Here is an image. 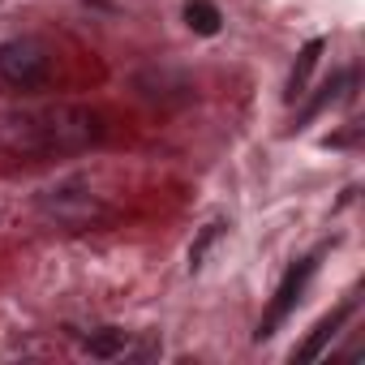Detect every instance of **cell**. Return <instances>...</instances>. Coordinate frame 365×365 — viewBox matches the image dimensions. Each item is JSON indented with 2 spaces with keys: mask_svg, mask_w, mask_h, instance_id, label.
<instances>
[{
  "mask_svg": "<svg viewBox=\"0 0 365 365\" xmlns=\"http://www.w3.org/2000/svg\"><path fill=\"white\" fill-rule=\"evenodd\" d=\"M99 138H103V116L82 103H56L31 116H9L5 129H0V142L14 155H43V159L86 150Z\"/></svg>",
  "mask_w": 365,
  "mask_h": 365,
  "instance_id": "cell-1",
  "label": "cell"
},
{
  "mask_svg": "<svg viewBox=\"0 0 365 365\" xmlns=\"http://www.w3.org/2000/svg\"><path fill=\"white\" fill-rule=\"evenodd\" d=\"M0 78L18 91H39L52 78V56L35 39H9L0 43Z\"/></svg>",
  "mask_w": 365,
  "mask_h": 365,
  "instance_id": "cell-2",
  "label": "cell"
},
{
  "mask_svg": "<svg viewBox=\"0 0 365 365\" xmlns=\"http://www.w3.org/2000/svg\"><path fill=\"white\" fill-rule=\"evenodd\" d=\"M39 207H43L56 224H65V228H91V224L112 220V211H108L99 198L82 194V190H52V194L39 198Z\"/></svg>",
  "mask_w": 365,
  "mask_h": 365,
  "instance_id": "cell-3",
  "label": "cell"
},
{
  "mask_svg": "<svg viewBox=\"0 0 365 365\" xmlns=\"http://www.w3.org/2000/svg\"><path fill=\"white\" fill-rule=\"evenodd\" d=\"M318 271V254H309V258H301L288 275H284V284H279V292H275V301H271V309H267V318L258 322V331H254V339L262 344V339H271L275 335V327L292 314V305L301 301V292H305V284H309V275Z\"/></svg>",
  "mask_w": 365,
  "mask_h": 365,
  "instance_id": "cell-4",
  "label": "cell"
},
{
  "mask_svg": "<svg viewBox=\"0 0 365 365\" xmlns=\"http://www.w3.org/2000/svg\"><path fill=\"white\" fill-rule=\"evenodd\" d=\"M348 314H352V301H344V305H339L335 314H327V318H322V322H318V327L309 331V339H305V344L297 348V361H314V356L322 352V344H327V339H331V335H335V331L344 327V318H348Z\"/></svg>",
  "mask_w": 365,
  "mask_h": 365,
  "instance_id": "cell-5",
  "label": "cell"
},
{
  "mask_svg": "<svg viewBox=\"0 0 365 365\" xmlns=\"http://www.w3.org/2000/svg\"><path fill=\"white\" fill-rule=\"evenodd\" d=\"M327 52V43L322 39H309L301 52H297V65H292V78H288V99H297V95H305V82H309V73H314V65H318V56Z\"/></svg>",
  "mask_w": 365,
  "mask_h": 365,
  "instance_id": "cell-6",
  "label": "cell"
},
{
  "mask_svg": "<svg viewBox=\"0 0 365 365\" xmlns=\"http://www.w3.org/2000/svg\"><path fill=\"white\" fill-rule=\"evenodd\" d=\"M220 9H215V0H185V26L194 35H220Z\"/></svg>",
  "mask_w": 365,
  "mask_h": 365,
  "instance_id": "cell-7",
  "label": "cell"
},
{
  "mask_svg": "<svg viewBox=\"0 0 365 365\" xmlns=\"http://www.w3.org/2000/svg\"><path fill=\"white\" fill-rule=\"evenodd\" d=\"M125 344H129V335H125V331H116V327H108V331H99V335H91V339H86V352L108 361V356H120V352H125Z\"/></svg>",
  "mask_w": 365,
  "mask_h": 365,
  "instance_id": "cell-8",
  "label": "cell"
},
{
  "mask_svg": "<svg viewBox=\"0 0 365 365\" xmlns=\"http://www.w3.org/2000/svg\"><path fill=\"white\" fill-rule=\"evenodd\" d=\"M220 237H224V224H220V220H215V224H207V228L198 232V241L190 245V271H198V267L207 262V254H211V245H215Z\"/></svg>",
  "mask_w": 365,
  "mask_h": 365,
  "instance_id": "cell-9",
  "label": "cell"
},
{
  "mask_svg": "<svg viewBox=\"0 0 365 365\" xmlns=\"http://www.w3.org/2000/svg\"><path fill=\"white\" fill-rule=\"evenodd\" d=\"M361 138V125H348L344 133H335V138H327V146H348V142H356Z\"/></svg>",
  "mask_w": 365,
  "mask_h": 365,
  "instance_id": "cell-10",
  "label": "cell"
}]
</instances>
